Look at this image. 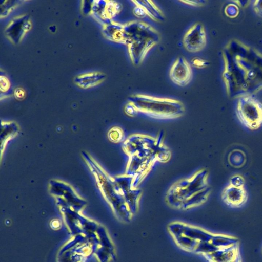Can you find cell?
I'll use <instances>...</instances> for the list:
<instances>
[{
  "mask_svg": "<svg viewBox=\"0 0 262 262\" xmlns=\"http://www.w3.org/2000/svg\"><path fill=\"white\" fill-rule=\"evenodd\" d=\"M236 114L240 123L251 130L262 126V103L251 95L238 98Z\"/></svg>",
  "mask_w": 262,
  "mask_h": 262,
  "instance_id": "5b68a950",
  "label": "cell"
},
{
  "mask_svg": "<svg viewBox=\"0 0 262 262\" xmlns=\"http://www.w3.org/2000/svg\"><path fill=\"white\" fill-rule=\"evenodd\" d=\"M224 12L227 17L234 18L238 15L239 10L238 6L235 3H231L226 5Z\"/></svg>",
  "mask_w": 262,
  "mask_h": 262,
  "instance_id": "603a6c76",
  "label": "cell"
},
{
  "mask_svg": "<svg viewBox=\"0 0 262 262\" xmlns=\"http://www.w3.org/2000/svg\"><path fill=\"white\" fill-rule=\"evenodd\" d=\"M18 1L6 0L0 1V17H5L18 5Z\"/></svg>",
  "mask_w": 262,
  "mask_h": 262,
  "instance_id": "ffe728a7",
  "label": "cell"
},
{
  "mask_svg": "<svg viewBox=\"0 0 262 262\" xmlns=\"http://www.w3.org/2000/svg\"><path fill=\"white\" fill-rule=\"evenodd\" d=\"M32 27L28 14L14 16L6 26L4 32L8 39L14 44L19 43Z\"/></svg>",
  "mask_w": 262,
  "mask_h": 262,
  "instance_id": "9c48e42d",
  "label": "cell"
},
{
  "mask_svg": "<svg viewBox=\"0 0 262 262\" xmlns=\"http://www.w3.org/2000/svg\"><path fill=\"white\" fill-rule=\"evenodd\" d=\"M222 78L228 96L239 98L262 90V53L237 39L228 41L222 51Z\"/></svg>",
  "mask_w": 262,
  "mask_h": 262,
  "instance_id": "6da1fadb",
  "label": "cell"
},
{
  "mask_svg": "<svg viewBox=\"0 0 262 262\" xmlns=\"http://www.w3.org/2000/svg\"><path fill=\"white\" fill-rule=\"evenodd\" d=\"M123 36L130 60L136 66L142 63L149 51L160 40V34L154 28L136 20L123 24Z\"/></svg>",
  "mask_w": 262,
  "mask_h": 262,
  "instance_id": "3957f363",
  "label": "cell"
},
{
  "mask_svg": "<svg viewBox=\"0 0 262 262\" xmlns=\"http://www.w3.org/2000/svg\"><path fill=\"white\" fill-rule=\"evenodd\" d=\"M82 3L81 10L82 13L86 15L91 14L92 1H83Z\"/></svg>",
  "mask_w": 262,
  "mask_h": 262,
  "instance_id": "4316f807",
  "label": "cell"
},
{
  "mask_svg": "<svg viewBox=\"0 0 262 262\" xmlns=\"http://www.w3.org/2000/svg\"><path fill=\"white\" fill-rule=\"evenodd\" d=\"M122 8V5L119 3L114 1H107L103 17V21H105L104 24L113 20V18L120 12Z\"/></svg>",
  "mask_w": 262,
  "mask_h": 262,
  "instance_id": "e0dca14e",
  "label": "cell"
},
{
  "mask_svg": "<svg viewBox=\"0 0 262 262\" xmlns=\"http://www.w3.org/2000/svg\"><path fill=\"white\" fill-rule=\"evenodd\" d=\"M132 12L133 14L139 18H143L147 16L143 8L139 5H135Z\"/></svg>",
  "mask_w": 262,
  "mask_h": 262,
  "instance_id": "83f0119b",
  "label": "cell"
},
{
  "mask_svg": "<svg viewBox=\"0 0 262 262\" xmlns=\"http://www.w3.org/2000/svg\"><path fill=\"white\" fill-rule=\"evenodd\" d=\"M253 9L259 16H262V0H257L253 2Z\"/></svg>",
  "mask_w": 262,
  "mask_h": 262,
  "instance_id": "f546056e",
  "label": "cell"
},
{
  "mask_svg": "<svg viewBox=\"0 0 262 262\" xmlns=\"http://www.w3.org/2000/svg\"><path fill=\"white\" fill-rule=\"evenodd\" d=\"M157 138L158 143L156 152L157 160L159 162H167L171 158V152L169 148L163 143V133L162 132H160Z\"/></svg>",
  "mask_w": 262,
  "mask_h": 262,
  "instance_id": "ac0fdd59",
  "label": "cell"
},
{
  "mask_svg": "<svg viewBox=\"0 0 262 262\" xmlns=\"http://www.w3.org/2000/svg\"><path fill=\"white\" fill-rule=\"evenodd\" d=\"M221 198L228 206L233 208H240L247 202L248 194L244 187H237L228 184L223 189Z\"/></svg>",
  "mask_w": 262,
  "mask_h": 262,
  "instance_id": "7c38bea8",
  "label": "cell"
},
{
  "mask_svg": "<svg viewBox=\"0 0 262 262\" xmlns=\"http://www.w3.org/2000/svg\"><path fill=\"white\" fill-rule=\"evenodd\" d=\"M157 161L155 154L133 155L129 157L125 174L133 177L134 185L138 187Z\"/></svg>",
  "mask_w": 262,
  "mask_h": 262,
  "instance_id": "8992f818",
  "label": "cell"
},
{
  "mask_svg": "<svg viewBox=\"0 0 262 262\" xmlns=\"http://www.w3.org/2000/svg\"><path fill=\"white\" fill-rule=\"evenodd\" d=\"M105 73L99 71H93L83 73L75 76L74 82L79 88L87 89L94 87L106 79Z\"/></svg>",
  "mask_w": 262,
  "mask_h": 262,
  "instance_id": "5bb4252c",
  "label": "cell"
},
{
  "mask_svg": "<svg viewBox=\"0 0 262 262\" xmlns=\"http://www.w3.org/2000/svg\"><path fill=\"white\" fill-rule=\"evenodd\" d=\"M229 184L237 187H244L245 179L242 175L236 173L230 177Z\"/></svg>",
  "mask_w": 262,
  "mask_h": 262,
  "instance_id": "cb8c5ba5",
  "label": "cell"
},
{
  "mask_svg": "<svg viewBox=\"0 0 262 262\" xmlns=\"http://www.w3.org/2000/svg\"><path fill=\"white\" fill-rule=\"evenodd\" d=\"M124 130L119 127L115 126L111 128L108 133L110 140L115 143L121 142L124 138Z\"/></svg>",
  "mask_w": 262,
  "mask_h": 262,
  "instance_id": "7402d4cb",
  "label": "cell"
},
{
  "mask_svg": "<svg viewBox=\"0 0 262 262\" xmlns=\"http://www.w3.org/2000/svg\"><path fill=\"white\" fill-rule=\"evenodd\" d=\"M209 171L201 168L191 177L174 182L166 193L165 200L171 207L187 210L204 204L211 193Z\"/></svg>",
  "mask_w": 262,
  "mask_h": 262,
  "instance_id": "7a4b0ae2",
  "label": "cell"
},
{
  "mask_svg": "<svg viewBox=\"0 0 262 262\" xmlns=\"http://www.w3.org/2000/svg\"><path fill=\"white\" fill-rule=\"evenodd\" d=\"M106 4L107 1H92L91 14H93L103 20Z\"/></svg>",
  "mask_w": 262,
  "mask_h": 262,
  "instance_id": "44dd1931",
  "label": "cell"
},
{
  "mask_svg": "<svg viewBox=\"0 0 262 262\" xmlns=\"http://www.w3.org/2000/svg\"><path fill=\"white\" fill-rule=\"evenodd\" d=\"M261 251H262V249H261Z\"/></svg>",
  "mask_w": 262,
  "mask_h": 262,
  "instance_id": "d6a6232c",
  "label": "cell"
},
{
  "mask_svg": "<svg viewBox=\"0 0 262 262\" xmlns=\"http://www.w3.org/2000/svg\"><path fill=\"white\" fill-rule=\"evenodd\" d=\"M204 256L208 262H242L239 243L220 248Z\"/></svg>",
  "mask_w": 262,
  "mask_h": 262,
  "instance_id": "4fadbf2b",
  "label": "cell"
},
{
  "mask_svg": "<svg viewBox=\"0 0 262 262\" xmlns=\"http://www.w3.org/2000/svg\"><path fill=\"white\" fill-rule=\"evenodd\" d=\"M207 42L206 33L204 25L200 23L193 24L185 33L183 43L185 49L190 53L201 51Z\"/></svg>",
  "mask_w": 262,
  "mask_h": 262,
  "instance_id": "30bf717a",
  "label": "cell"
},
{
  "mask_svg": "<svg viewBox=\"0 0 262 262\" xmlns=\"http://www.w3.org/2000/svg\"><path fill=\"white\" fill-rule=\"evenodd\" d=\"M229 164L235 168H240L246 162V155L242 150L235 149L232 150L228 156Z\"/></svg>",
  "mask_w": 262,
  "mask_h": 262,
  "instance_id": "d6986e66",
  "label": "cell"
},
{
  "mask_svg": "<svg viewBox=\"0 0 262 262\" xmlns=\"http://www.w3.org/2000/svg\"><path fill=\"white\" fill-rule=\"evenodd\" d=\"M14 95L16 99L20 100L24 98L25 96V91L23 88L18 87L15 89Z\"/></svg>",
  "mask_w": 262,
  "mask_h": 262,
  "instance_id": "4dcf8cb0",
  "label": "cell"
},
{
  "mask_svg": "<svg viewBox=\"0 0 262 262\" xmlns=\"http://www.w3.org/2000/svg\"><path fill=\"white\" fill-rule=\"evenodd\" d=\"M116 186L134 215L138 211L142 190L134 185L133 177L123 174L114 179Z\"/></svg>",
  "mask_w": 262,
  "mask_h": 262,
  "instance_id": "52a82bcc",
  "label": "cell"
},
{
  "mask_svg": "<svg viewBox=\"0 0 262 262\" xmlns=\"http://www.w3.org/2000/svg\"><path fill=\"white\" fill-rule=\"evenodd\" d=\"M124 111L125 113L130 117H134L138 113V112L134 105L129 101H128L125 105Z\"/></svg>",
  "mask_w": 262,
  "mask_h": 262,
  "instance_id": "d4e9b609",
  "label": "cell"
},
{
  "mask_svg": "<svg viewBox=\"0 0 262 262\" xmlns=\"http://www.w3.org/2000/svg\"><path fill=\"white\" fill-rule=\"evenodd\" d=\"M169 76L175 84L180 86L187 85L192 76V70L189 62L183 57L177 58L170 68Z\"/></svg>",
  "mask_w": 262,
  "mask_h": 262,
  "instance_id": "8fae6325",
  "label": "cell"
},
{
  "mask_svg": "<svg viewBox=\"0 0 262 262\" xmlns=\"http://www.w3.org/2000/svg\"><path fill=\"white\" fill-rule=\"evenodd\" d=\"M102 31L108 39L124 44L123 24L112 20L103 24Z\"/></svg>",
  "mask_w": 262,
  "mask_h": 262,
  "instance_id": "9a60e30c",
  "label": "cell"
},
{
  "mask_svg": "<svg viewBox=\"0 0 262 262\" xmlns=\"http://www.w3.org/2000/svg\"><path fill=\"white\" fill-rule=\"evenodd\" d=\"M10 87V83L8 78L5 75H1L0 76V91L1 93L7 92Z\"/></svg>",
  "mask_w": 262,
  "mask_h": 262,
  "instance_id": "484cf974",
  "label": "cell"
},
{
  "mask_svg": "<svg viewBox=\"0 0 262 262\" xmlns=\"http://www.w3.org/2000/svg\"><path fill=\"white\" fill-rule=\"evenodd\" d=\"M158 142L157 137L137 133L130 135L123 142L122 147L128 157L134 154L151 152L156 154Z\"/></svg>",
  "mask_w": 262,
  "mask_h": 262,
  "instance_id": "ba28073f",
  "label": "cell"
},
{
  "mask_svg": "<svg viewBox=\"0 0 262 262\" xmlns=\"http://www.w3.org/2000/svg\"><path fill=\"white\" fill-rule=\"evenodd\" d=\"M128 101L134 105L138 113L156 119H176L185 111L182 102L173 98L135 94L128 97Z\"/></svg>",
  "mask_w": 262,
  "mask_h": 262,
  "instance_id": "277c9868",
  "label": "cell"
},
{
  "mask_svg": "<svg viewBox=\"0 0 262 262\" xmlns=\"http://www.w3.org/2000/svg\"><path fill=\"white\" fill-rule=\"evenodd\" d=\"M135 5H139L145 10L147 15L156 21H162L165 15L160 9L152 1H132Z\"/></svg>",
  "mask_w": 262,
  "mask_h": 262,
  "instance_id": "2e32d148",
  "label": "cell"
},
{
  "mask_svg": "<svg viewBox=\"0 0 262 262\" xmlns=\"http://www.w3.org/2000/svg\"><path fill=\"white\" fill-rule=\"evenodd\" d=\"M192 64L197 68H203L208 65V61L198 57H195L192 59Z\"/></svg>",
  "mask_w": 262,
  "mask_h": 262,
  "instance_id": "f1b7e54d",
  "label": "cell"
},
{
  "mask_svg": "<svg viewBox=\"0 0 262 262\" xmlns=\"http://www.w3.org/2000/svg\"><path fill=\"white\" fill-rule=\"evenodd\" d=\"M180 2L183 3H185L187 5H192V6H201V5H204L205 4V3L206 2L205 1H180Z\"/></svg>",
  "mask_w": 262,
  "mask_h": 262,
  "instance_id": "1f68e13d",
  "label": "cell"
}]
</instances>
